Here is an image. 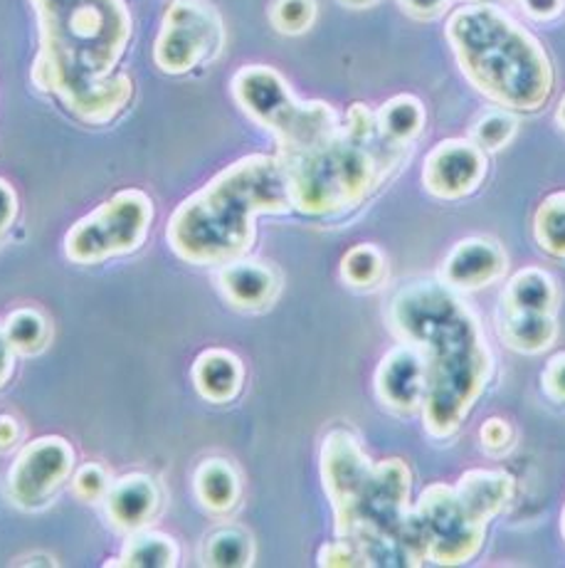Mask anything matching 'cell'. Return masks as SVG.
Wrapping results in <instances>:
<instances>
[{
    "label": "cell",
    "instance_id": "cell-7",
    "mask_svg": "<svg viewBox=\"0 0 565 568\" xmlns=\"http://www.w3.org/2000/svg\"><path fill=\"white\" fill-rule=\"evenodd\" d=\"M235 102L279 144V156L317 149L341 134V119L329 104L301 102L277 70L247 64L233 78Z\"/></svg>",
    "mask_w": 565,
    "mask_h": 568
},
{
    "label": "cell",
    "instance_id": "cell-40",
    "mask_svg": "<svg viewBox=\"0 0 565 568\" xmlns=\"http://www.w3.org/2000/svg\"><path fill=\"white\" fill-rule=\"evenodd\" d=\"M558 124L565 129V97H563V102L558 106Z\"/></svg>",
    "mask_w": 565,
    "mask_h": 568
},
{
    "label": "cell",
    "instance_id": "cell-24",
    "mask_svg": "<svg viewBox=\"0 0 565 568\" xmlns=\"http://www.w3.org/2000/svg\"><path fill=\"white\" fill-rule=\"evenodd\" d=\"M203 564L213 568H247L255 564V539L243 527H220L203 546Z\"/></svg>",
    "mask_w": 565,
    "mask_h": 568
},
{
    "label": "cell",
    "instance_id": "cell-2",
    "mask_svg": "<svg viewBox=\"0 0 565 568\" xmlns=\"http://www.w3.org/2000/svg\"><path fill=\"white\" fill-rule=\"evenodd\" d=\"M390 324L403 342L425 356L422 420L428 433L432 438H450L492 374V354L480 322L444 282H415L396 294Z\"/></svg>",
    "mask_w": 565,
    "mask_h": 568
},
{
    "label": "cell",
    "instance_id": "cell-37",
    "mask_svg": "<svg viewBox=\"0 0 565 568\" xmlns=\"http://www.w3.org/2000/svg\"><path fill=\"white\" fill-rule=\"evenodd\" d=\"M400 3H403V8L408 10L410 16L428 20V18L440 16L442 10L448 8L450 0H400Z\"/></svg>",
    "mask_w": 565,
    "mask_h": 568
},
{
    "label": "cell",
    "instance_id": "cell-17",
    "mask_svg": "<svg viewBox=\"0 0 565 568\" xmlns=\"http://www.w3.org/2000/svg\"><path fill=\"white\" fill-rule=\"evenodd\" d=\"M193 386L203 400L225 406L240 396L245 388L243 358L227 348H205L193 362Z\"/></svg>",
    "mask_w": 565,
    "mask_h": 568
},
{
    "label": "cell",
    "instance_id": "cell-25",
    "mask_svg": "<svg viewBox=\"0 0 565 568\" xmlns=\"http://www.w3.org/2000/svg\"><path fill=\"white\" fill-rule=\"evenodd\" d=\"M8 342L13 344L18 356H38L48 348L52 326L45 312L35 307H20L10 312L3 322Z\"/></svg>",
    "mask_w": 565,
    "mask_h": 568
},
{
    "label": "cell",
    "instance_id": "cell-42",
    "mask_svg": "<svg viewBox=\"0 0 565 568\" xmlns=\"http://www.w3.org/2000/svg\"><path fill=\"white\" fill-rule=\"evenodd\" d=\"M32 3H35V0H32Z\"/></svg>",
    "mask_w": 565,
    "mask_h": 568
},
{
    "label": "cell",
    "instance_id": "cell-10",
    "mask_svg": "<svg viewBox=\"0 0 565 568\" xmlns=\"http://www.w3.org/2000/svg\"><path fill=\"white\" fill-rule=\"evenodd\" d=\"M223 42V20L203 0H173L161 23L154 60L161 72L186 74Z\"/></svg>",
    "mask_w": 565,
    "mask_h": 568
},
{
    "label": "cell",
    "instance_id": "cell-41",
    "mask_svg": "<svg viewBox=\"0 0 565 568\" xmlns=\"http://www.w3.org/2000/svg\"><path fill=\"white\" fill-rule=\"evenodd\" d=\"M561 531H563V537H565V507H563V517H561Z\"/></svg>",
    "mask_w": 565,
    "mask_h": 568
},
{
    "label": "cell",
    "instance_id": "cell-3",
    "mask_svg": "<svg viewBox=\"0 0 565 568\" xmlns=\"http://www.w3.org/2000/svg\"><path fill=\"white\" fill-rule=\"evenodd\" d=\"M289 211L295 207L285 161L279 154H247L171 213L166 243L188 265L220 267L253 250L259 215Z\"/></svg>",
    "mask_w": 565,
    "mask_h": 568
},
{
    "label": "cell",
    "instance_id": "cell-20",
    "mask_svg": "<svg viewBox=\"0 0 565 568\" xmlns=\"http://www.w3.org/2000/svg\"><path fill=\"white\" fill-rule=\"evenodd\" d=\"M558 336V326L548 312H524L502 310V338L521 354H541L553 346Z\"/></svg>",
    "mask_w": 565,
    "mask_h": 568
},
{
    "label": "cell",
    "instance_id": "cell-19",
    "mask_svg": "<svg viewBox=\"0 0 565 568\" xmlns=\"http://www.w3.org/2000/svg\"><path fill=\"white\" fill-rule=\"evenodd\" d=\"M458 495L474 517L492 521L514 497V477L504 469H470L458 483Z\"/></svg>",
    "mask_w": 565,
    "mask_h": 568
},
{
    "label": "cell",
    "instance_id": "cell-23",
    "mask_svg": "<svg viewBox=\"0 0 565 568\" xmlns=\"http://www.w3.org/2000/svg\"><path fill=\"white\" fill-rule=\"evenodd\" d=\"M558 290L546 270L526 267L516 272L504 292V307L524 312H548L556 307Z\"/></svg>",
    "mask_w": 565,
    "mask_h": 568
},
{
    "label": "cell",
    "instance_id": "cell-34",
    "mask_svg": "<svg viewBox=\"0 0 565 568\" xmlns=\"http://www.w3.org/2000/svg\"><path fill=\"white\" fill-rule=\"evenodd\" d=\"M18 213H20V203H18L16 189L6 179H0V237L16 225Z\"/></svg>",
    "mask_w": 565,
    "mask_h": 568
},
{
    "label": "cell",
    "instance_id": "cell-1",
    "mask_svg": "<svg viewBox=\"0 0 565 568\" xmlns=\"http://www.w3.org/2000/svg\"><path fill=\"white\" fill-rule=\"evenodd\" d=\"M40 52L32 78L86 124H109L134 84L114 68L132 38L124 0H35Z\"/></svg>",
    "mask_w": 565,
    "mask_h": 568
},
{
    "label": "cell",
    "instance_id": "cell-6",
    "mask_svg": "<svg viewBox=\"0 0 565 568\" xmlns=\"http://www.w3.org/2000/svg\"><path fill=\"white\" fill-rule=\"evenodd\" d=\"M398 146L380 139L376 114L353 104L341 134L326 144L281 156L287 166L291 207L304 215H336L361 205L388 169L396 163Z\"/></svg>",
    "mask_w": 565,
    "mask_h": 568
},
{
    "label": "cell",
    "instance_id": "cell-9",
    "mask_svg": "<svg viewBox=\"0 0 565 568\" xmlns=\"http://www.w3.org/2000/svg\"><path fill=\"white\" fill-rule=\"evenodd\" d=\"M154 215L156 207L146 191H119L70 225L62 240V253L72 265L86 267L132 255L146 243Z\"/></svg>",
    "mask_w": 565,
    "mask_h": 568
},
{
    "label": "cell",
    "instance_id": "cell-39",
    "mask_svg": "<svg viewBox=\"0 0 565 568\" xmlns=\"http://www.w3.org/2000/svg\"><path fill=\"white\" fill-rule=\"evenodd\" d=\"M341 3L349 8H366V6H373L376 0H341Z\"/></svg>",
    "mask_w": 565,
    "mask_h": 568
},
{
    "label": "cell",
    "instance_id": "cell-32",
    "mask_svg": "<svg viewBox=\"0 0 565 568\" xmlns=\"http://www.w3.org/2000/svg\"><path fill=\"white\" fill-rule=\"evenodd\" d=\"M480 438H482V445H484L486 453L502 455V453L508 450V447L514 445V430H512V425H508L504 418H489L482 425Z\"/></svg>",
    "mask_w": 565,
    "mask_h": 568
},
{
    "label": "cell",
    "instance_id": "cell-29",
    "mask_svg": "<svg viewBox=\"0 0 565 568\" xmlns=\"http://www.w3.org/2000/svg\"><path fill=\"white\" fill-rule=\"evenodd\" d=\"M516 131V119L504 112H492L482 116L474 126V144H480L484 151H496L512 141Z\"/></svg>",
    "mask_w": 565,
    "mask_h": 568
},
{
    "label": "cell",
    "instance_id": "cell-26",
    "mask_svg": "<svg viewBox=\"0 0 565 568\" xmlns=\"http://www.w3.org/2000/svg\"><path fill=\"white\" fill-rule=\"evenodd\" d=\"M341 280L356 290H368L380 284L386 277V257L371 243L353 245L349 253L341 257Z\"/></svg>",
    "mask_w": 565,
    "mask_h": 568
},
{
    "label": "cell",
    "instance_id": "cell-8",
    "mask_svg": "<svg viewBox=\"0 0 565 568\" xmlns=\"http://www.w3.org/2000/svg\"><path fill=\"white\" fill-rule=\"evenodd\" d=\"M486 521L474 517L458 495V487L430 485L410 511L408 549L412 566L432 561L460 566L482 549Z\"/></svg>",
    "mask_w": 565,
    "mask_h": 568
},
{
    "label": "cell",
    "instance_id": "cell-15",
    "mask_svg": "<svg viewBox=\"0 0 565 568\" xmlns=\"http://www.w3.org/2000/svg\"><path fill=\"white\" fill-rule=\"evenodd\" d=\"M104 515L116 531L132 534L151 527L161 511V487L154 477L132 473L119 477L102 499Z\"/></svg>",
    "mask_w": 565,
    "mask_h": 568
},
{
    "label": "cell",
    "instance_id": "cell-31",
    "mask_svg": "<svg viewBox=\"0 0 565 568\" xmlns=\"http://www.w3.org/2000/svg\"><path fill=\"white\" fill-rule=\"evenodd\" d=\"M317 561H319V566H329V568H336V566H339V568L368 566L361 546H358L353 539H346V537H339L336 541L321 546Z\"/></svg>",
    "mask_w": 565,
    "mask_h": 568
},
{
    "label": "cell",
    "instance_id": "cell-36",
    "mask_svg": "<svg viewBox=\"0 0 565 568\" xmlns=\"http://www.w3.org/2000/svg\"><path fill=\"white\" fill-rule=\"evenodd\" d=\"M23 438V428H20V420L13 415H0V453L13 450V447Z\"/></svg>",
    "mask_w": 565,
    "mask_h": 568
},
{
    "label": "cell",
    "instance_id": "cell-18",
    "mask_svg": "<svg viewBox=\"0 0 565 568\" xmlns=\"http://www.w3.org/2000/svg\"><path fill=\"white\" fill-rule=\"evenodd\" d=\"M193 491L198 505L210 511V515H227L237 507L243 495L240 473H237L233 463L223 460V457H210L198 465L193 475Z\"/></svg>",
    "mask_w": 565,
    "mask_h": 568
},
{
    "label": "cell",
    "instance_id": "cell-33",
    "mask_svg": "<svg viewBox=\"0 0 565 568\" xmlns=\"http://www.w3.org/2000/svg\"><path fill=\"white\" fill-rule=\"evenodd\" d=\"M541 384L546 396L556 403H565V352L556 354L541 374Z\"/></svg>",
    "mask_w": 565,
    "mask_h": 568
},
{
    "label": "cell",
    "instance_id": "cell-21",
    "mask_svg": "<svg viewBox=\"0 0 565 568\" xmlns=\"http://www.w3.org/2000/svg\"><path fill=\"white\" fill-rule=\"evenodd\" d=\"M181 561V549L173 537L154 529L126 534L116 566L124 568H173Z\"/></svg>",
    "mask_w": 565,
    "mask_h": 568
},
{
    "label": "cell",
    "instance_id": "cell-27",
    "mask_svg": "<svg viewBox=\"0 0 565 568\" xmlns=\"http://www.w3.org/2000/svg\"><path fill=\"white\" fill-rule=\"evenodd\" d=\"M534 235L541 250L553 257H565V191L548 195L534 217Z\"/></svg>",
    "mask_w": 565,
    "mask_h": 568
},
{
    "label": "cell",
    "instance_id": "cell-38",
    "mask_svg": "<svg viewBox=\"0 0 565 568\" xmlns=\"http://www.w3.org/2000/svg\"><path fill=\"white\" fill-rule=\"evenodd\" d=\"M524 10L536 20H551L563 10V0H521Z\"/></svg>",
    "mask_w": 565,
    "mask_h": 568
},
{
    "label": "cell",
    "instance_id": "cell-16",
    "mask_svg": "<svg viewBox=\"0 0 565 568\" xmlns=\"http://www.w3.org/2000/svg\"><path fill=\"white\" fill-rule=\"evenodd\" d=\"M506 255L494 240L466 237L450 250L442 265V282L452 290H482L502 280Z\"/></svg>",
    "mask_w": 565,
    "mask_h": 568
},
{
    "label": "cell",
    "instance_id": "cell-14",
    "mask_svg": "<svg viewBox=\"0 0 565 568\" xmlns=\"http://www.w3.org/2000/svg\"><path fill=\"white\" fill-rule=\"evenodd\" d=\"M215 287L233 310L259 312L277 300L281 280L267 262L247 260L245 255L215 270Z\"/></svg>",
    "mask_w": 565,
    "mask_h": 568
},
{
    "label": "cell",
    "instance_id": "cell-5",
    "mask_svg": "<svg viewBox=\"0 0 565 568\" xmlns=\"http://www.w3.org/2000/svg\"><path fill=\"white\" fill-rule=\"evenodd\" d=\"M448 38L462 72L489 100L531 112L548 100L553 72L546 52L512 18L492 6L454 13Z\"/></svg>",
    "mask_w": 565,
    "mask_h": 568
},
{
    "label": "cell",
    "instance_id": "cell-13",
    "mask_svg": "<svg viewBox=\"0 0 565 568\" xmlns=\"http://www.w3.org/2000/svg\"><path fill=\"white\" fill-rule=\"evenodd\" d=\"M428 388L425 356L408 342L398 344L383 356L376 368V396L386 408L412 413L422 408Z\"/></svg>",
    "mask_w": 565,
    "mask_h": 568
},
{
    "label": "cell",
    "instance_id": "cell-12",
    "mask_svg": "<svg viewBox=\"0 0 565 568\" xmlns=\"http://www.w3.org/2000/svg\"><path fill=\"white\" fill-rule=\"evenodd\" d=\"M486 176L484 149L474 141L448 139L434 146L425 166H422V185L434 199L458 201L480 189Z\"/></svg>",
    "mask_w": 565,
    "mask_h": 568
},
{
    "label": "cell",
    "instance_id": "cell-4",
    "mask_svg": "<svg viewBox=\"0 0 565 568\" xmlns=\"http://www.w3.org/2000/svg\"><path fill=\"white\" fill-rule=\"evenodd\" d=\"M319 460L336 537L361 546L368 566H412L408 549L410 467L398 457L373 463L349 430L326 435Z\"/></svg>",
    "mask_w": 565,
    "mask_h": 568
},
{
    "label": "cell",
    "instance_id": "cell-35",
    "mask_svg": "<svg viewBox=\"0 0 565 568\" xmlns=\"http://www.w3.org/2000/svg\"><path fill=\"white\" fill-rule=\"evenodd\" d=\"M16 358H18V352L13 348V344L8 342L3 324H0V388L8 384L10 376H13Z\"/></svg>",
    "mask_w": 565,
    "mask_h": 568
},
{
    "label": "cell",
    "instance_id": "cell-30",
    "mask_svg": "<svg viewBox=\"0 0 565 568\" xmlns=\"http://www.w3.org/2000/svg\"><path fill=\"white\" fill-rule=\"evenodd\" d=\"M109 487H112V477H109L106 469L96 463L82 465L72 477L74 495H78V499L82 501H90V505L102 501L106 497Z\"/></svg>",
    "mask_w": 565,
    "mask_h": 568
},
{
    "label": "cell",
    "instance_id": "cell-22",
    "mask_svg": "<svg viewBox=\"0 0 565 568\" xmlns=\"http://www.w3.org/2000/svg\"><path fill=\"white\" fill-rule=\"evenodd\" d=\"M376 126L380 139L403 149L412 139H418L422 126H425V106L412 94L393 97L378 109Z\"/></svg>",
    "mask_w": 565,
    "mask_h": 568
},
{
    "label": "cell",
    "instance_id": "cell-11",
    "mask_svg": "<svg viewBox=\"0 0 565 568\" xmlns=\"http://www.w3.org/2000/svg\"><path fill=\"white\" fill-rule=\"evenodd\" d=\"M74 473V450L60 435H42L20 447L8 473V497L23 509H35Z\"/></svg>",
    "mask_w": 565,
    "mask_h": 568
},
{
    "label": "cell",
    "instance_id": "cell-28",
    "mask_svg": "<svg viewBox=\"0 0 565 568\" xmlns=\"http://www.w3.org/2000/svg\"><path fill=\"white\" fill-rule=\"evenodd\" d=\"M269 20L281 36H301L317 20V0H275L269 8Z\"/></svg>",
    "mask_w": 565,
    "mask_h": 568
}]
</instances>
